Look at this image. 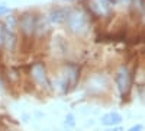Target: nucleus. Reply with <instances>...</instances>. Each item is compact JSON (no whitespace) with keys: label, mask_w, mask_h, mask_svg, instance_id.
I'll use <instances>...</instances> for the list:
<instances>
[{"label":"nucleus","mask_w":145,"mask_h":131,"mask_svg":"<svg viewBox=\"0 0 145 131\" xmlns=\"http://www.w3.org/2000/svg\"><path fill=\"white\" fill-rule=\"evenodd\" d=\"M65 19H67V23H68V29L72 34H83L89 28V20H87L86 13L78 10V9L71 10Z\"/></svg>","instance_id":"obj_1"},{"label":"nucleus","mask_w":145,"mask_h":131,"mask_svg":"<svg viewBox=\"0 0 145 131\" xmlns=\"http://www.w3.org/2000/svg\"><path fill=\"white\" fill-rule=\"evenodd\" d=\"M116 88L120 95H125L129 89V71L126 67H120L116 73Z\"/></svg>","instance_id":"obj_2"},{"label":"nucleus","mask_w":145,"mask_h":131,"mask_svg":"<svg viewBox=\"0 0 145 131\" xmlns=\"http://www.w3.org/2000/svg\"><path fill=\"white\" fill-rule=\"evenodd\" d=\"M31 76H32L33 82L38 83L39 86L46 85V73H45V68L42 64H35L31 70Z\"/></svg>","instance_id":"obj_3"},{"label":"nucleus","mask_w":145,"mask_h":131,"mask_svg":"<svg viewBox=\"0 0 145 131\" xmlns=\"http://www.w3.org/2000/svg\"><path fill=\"white\" fill-rule=\"evenodd\" d=\"M35 23H36V18L33 15H25V16H22L19 22V28L23 34L29 35L35 31Z\"/></svg>","instance_id":"obj_4"},{"label":"nucleus","mask_w":145,"mask_h":131,"mask_svg":"<svg viewBox=\"0 0 145 131\" xmlns=\"http://www.w3.org/2000/svg\"><path fill=\"white\" fill-rule=\"evenodd\" d=\"M122 121H123V118L119 112H107L102 117V120H100V122L106 127H116L119 124H122Z\"/></svg>","instance_id":"obj_5"},{"label":"nucleus","mask_w":145,"mask_h":131,"mask_svg":"<svg viewBox=\"0 0 145 131\" xmlns=\"http://www.w3.org/2000/svg\"><path fill=\"white\" fill-rule=\"evenodd\" d=\"M67 18V13L63 10V9H54L50 16H48V19H50L52 23H63Z\"/></svg>","instance_id":"obj_6"},{"label":"nucleus","mask_w":145,"mask_h":131,"mask_svg":"<svg viewBox=\"0 0 145 131\" xmlns=\"http://www.w3.org/2000/svg\"><path fill=\"white\" fill-rule=\"evenodd\" d=\"M16 39V37H15V34L12 32L10 29H7V32H6V37H5V44H3V47H6L7 50H12L15 47V41Z\"/></svg>","instance_id":"obj_7"},{"label":"nucleus","mask_w":145,"mask_h":131,"mask_svg":"<svg viewBox=\"0 0 145 131\" xmlns=\"http://www.w3.org/2000/svg\"><path fill=\"white\" fill-rule=\"evenodd\" d=\"M64 125L67 128H74L76 127V118L72 114H67L65 115V121H64Z\"/></svg>","instance_id":"obj_8"},{"label":"nucleus","mask_w":145,"mask_h":131,"mask_svg":"<svg viewBox=\"0 0 145 131\" xmlns=\"http://www.w3.org/2000/svg\"><path fill=\"white\" fill-rule=\"evenodd\" d=\"M6 32H7V26L3 25V23H0V47H3V44H5Z\"/></svg>","instance_id":"obj_9"},{"label":"nucleus","mask_w":145,"mask_h":131,"mask_svg":"<svg viewBox=\"0 0 145 131\" xmlns=\"http://www.w3.org/2000/svg\"><path fill=\"white\" fill-rule=\"evenodd\" d=\"M7 25H9L7 29H13V28L16 26V19H15L13 16H12V18L9 16V18H7Z\"/></svg>","instance_id":"obj_10"},{"label":"nucleus","mask_w":145,"mask_h":131,"mask_svg":"<svg viewBox=\"0 0 145 131\" xmlns=\"http://www.w3.org/2000/svg\"><path fill=\"white\" fill-rule=\"evenodd\" d=\"M144 130V125L142 124H137V125H134V127H131L128 131H142Z\"/></svg>","instance_id":"obj_11"},{"label":"nucleus","mask_w":145,"mask_h":131,"mask_svg":"<svg viewBox=\"0 0 145 131\" xmlns=\"http://www.w3.org/2000/svg\"><path fill=\"white\" fill-rule=\"evenodd\" d=\"M9 12V9L6 7V6H3V5H0V16H3V15H6Z\"/></svg>","instance_id":"obj_12"},{"label":"nucleus","mask_w":145,"mask_h":131,"mask_svg":"<svg viewBox=\"0 0 145 131\" xmlns=\"http://www.w3.org/2000/svg\"><path fill=\"white\" fill-rule=\"evenodd\" d=\"M105 131H119V128H112V130H105Z\"/></svg>","instance_id":"obj_13"}]
</instances>
